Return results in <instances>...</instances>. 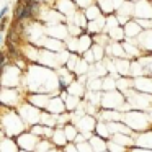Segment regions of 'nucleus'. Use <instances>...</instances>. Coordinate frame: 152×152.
<instances>
[{
    "instance_id": "f257e3e1",
    "label": "nucleus",
    "mask_w": 152,
    "mask_h": 152,
    "mask_svg": "<svg viewBox=\"0 0 152 152\" xmlns=\"http://www.w3.org/2000/svg\"><path fill=\"white\" fill-rule=\"evenodd\" d=\"M0 128L4 129L7 137H15L20 136L21 132H25L26 129V123L23 121L20 115L13 110H7V113L0 116Z\"/></svg>"
},
{
    "instance_id": "f03ea898",
    "label": "nucleus",
    "mask_w": 152,
    "mask_h": 152,
    "mask_svg": "<svg viewBox=\"0 0 152 152\" xmlns=\"http://www.w3.org/2000/svg\"><path fill=\"white\" fill-rule=\"evenodd\" d=\"M18 115L23 118V121L26 124H36L38 121H41V113H39V108H36L34 105L31 103H25V105H20L18 106Z\"/></svg>"
},
{
    "instance_id": "7ed1b4c3",
    "label": "nucleus",
    "mask_w": 152,
    "mask_h": 152,
    "mask_svg": "<svg viewBox=\"0 0 152 152\" xmlns=\"http://www.w3.org/2000/svg\"><path fill=\"white\" fill-rule=\"evenodd\" d=\"M38 142H39V137L34 136L31 131H25V132H21V134L17 137V144H18V147H20V151L34 152Z\"/></svg>"
},
{
    "instance_id": "20e7f679",
    "label": "nucleus",
    "mask_w": 152,
    "mask_h": 152,
    "mask_svg": "<svg viewBox=\"0 0 152 152\" xmlns=\"http://www.w3.org/2000/svg\"><path fill=\"white\" fill-rule=\"evenodd\" d=\"M0 152H20L17 141H12V137L0 139Z\"/></svg>"
},
{
    "instance_id": "39448f33",
    "label": "nucleus",
    "mask_w": 152,
    "mask_h": 152,
    "mask_svg": "<svg viewBox=\"0 0 152 152\" xmlns=\"http://www.w3.org/2000/svg\"><path fill=\"white\" fill-rule=\"evenodd\" d=\"M64 103H62V100H59V98H54V100H49V105H48V111L51 113V115H61V113L64 111Z\"/></svg>"
},
{
    "instance_id": "423d86ee",
    "label": "nucleus",
    "mask_w": 152,
    "mask_h": 152,
    "mask_svg": "<svg viewBox=\"0 0 152 152\" xmlns=\"http://www.w3.org/2000/svg\"><path fill=\"white\" fill-rule=\"evenodd\" d=\"M53 142L56 145H66L67 142V137H66V132H64V129H56L53 134Z\"/></svg>"
},
{
    "instance_id": "0eeeda50",
    "label": "nucleus",
    "mask_w": 152,
    "mask_h": 152,
    "mask_svg": "<svg viewBox=\"0 0 152 152\" xmlns=\"http://www.w3.org/2000/svg\"><path fill=\"white\" fill-rule=\"evenodd\" d=\"M49 151H51V142L48 139H39L34 152H49Z\"/></svg>"
},
{
    "instance_id": "6e6552de",
    "label": "nucleus",
    "mask_w": 152,
    "mask_h": 152,
    "mask_svg": "<svg viewBox=\"0 0 152 152\" xmlns=\"http://www.w3.org/2000/svg\"><path fill=\"white\" fill-rule=\"evenodd\" d=\"M64 132H66L67 141H75V137H77V129L74 128V126H69V124H67L66 129H64Z\"/></svg>"
},
{
    "instance_id": "1a4fd4ad",
    "label": "nucleus",
    "mask_w": 152,
    "mask_h": 152,
    "mask_svg": "<svg viewBox=\"0 0 152 152\" xmlns=\"http://www.w3.org/2000/svg\"><path fill=\"white\" fill-rule=\"evenodd\" d=\"M92 147L96 152H102V149H105V142H102V137H93L92 139Z\"/></svg>"
},
{
    "instance_id": "9d476101",
    "label": "nucleus",
    "mask_w": 152,
    "mask_h": 152,
    "mask_svg": "<svg viewBox=\"0 0 152 152\" xmlns=\"http://www.w3.org/2000/svg\"><path fill=\"white\" fill-rule=\"evenodd\" d=\"M77 149H79V152H92V147H90L87 142H83V144H79V145H77Z\"/></svg>"
},
{
    "instance_id": "9b49d317",
    "label": "nucleus",
    "mask_w": 152,
    "mask_h": 152,
    "mask_svg": "<svg viewBox=\"0 0 152 152\" xmlns=\"http://www.w3.org/2000/svg\"><path fill=\"white\" fill-rule=\"evenodd\" d=\"M8 5H5V7H2V10H0V23L4 21V18H5V15H7V12H8Z\"/></svg>"
},
{
    "instance_id": "f8f14e48",
    "label": "nucleus",
    "mask_w": 152,
    "mask_h": 152,
    "mask_svg": "<svg viewBox=\"0 0 152 152\" xmlns=\"http://www.w3.org/2000/svg\"><path fill=\"white\" fill-rule=\"evenodd\" d=\"M66 152H79V149L70 144V145H66Z\"/></svg>"
},
{
    "instance_id": "ddd939ff",
    "label": "nucleus",
    "mask_w": 152,
    "mask_h": 152,
    "mask_svg": "<svg viewBox=\"0 0 152 152\" xmlns=\"http://www.w3.org/2000/svg\"><path fill=\"white\" fill-rule=\"evenodd\" d=\"M2 39H4V38H2V34H0V44H2Z\"/></svg>"
},
{
    "instance_id": "4468645a",
    "label": "nucleus",
    "mask_w": 152,
    "mask_h": 152,
    "mask_svg": "<svg viewBox=\"0 0 152 152\" xmlns=\"http://www.w3.org/2000/svg\"><path fill=\"white\" fill-rule=\"evenodd\" d=\"M49 152H57V151H54V149H51V151Z\"/></svg>"
},
{
    "instance_id": "2eb2a0df",
    "label": "nucleus",
    "mask_w": 152,
    "mask_h": 152,
    "mask_svg": "<svg viewBox=\"0 0 152 152\" xmlns=\"http://www.w3.org/2000/svg\"><path fill=\"white\" fill-rule=\"evenodd\" d=\"M20 152H30V151H20Z\"/></svg>"
}]
</instances>
